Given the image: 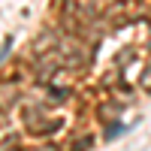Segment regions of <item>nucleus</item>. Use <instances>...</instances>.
Returning <instances> with one entry per match:
<instances>
[{"label":"nucleus","mask_w":151,"mask_h":151,"mask_svg":"<svg viewBox=\"0 0 151 151\" xmlns=\"http://www.w3.org/2000/svg\"><path fill=\"white\" fill-rule=\"evenodd\" d=\"M58 58L60 64H64V70H76V73H85L88 67H91V48H88L82 40H76V36H60L58 42Z\"/></svg>","instance_id":"nucleus-1"},{"label":"nucleus","mask_w":151,"mask_h":151,"mask_svg":"<svg viewBox=\"0 0 151 151\" xmlns=\"http://www.w3.org/2000/svg\"><path fill=\"white\" fill-rule=\"evenodd\" d=\"M18 97H21V91L15 82H6V79L0 82V115H9L18 106Z\"/></svg>","instance_id":"nucleus-2"},{"label":"nucleus","mask_w":151,"mask_h":151,"mask_svg":"<svg viewBox=\"0 0 151 151\" xmlns=\"http://www.w3.org/2000/svg\"><path fill=\"white\" fill-rule=\"evenodd\" d=\"M58 127H60V121H58V118H40L36 124H27L24 130H27L30 136H48V133H55Z\"/></svg>","instance_id":"nucleus-3"},{"label":"nucleus","mask_w":151,"mask_h":151,"mask_svg":"<svg viewBox=\"0 0 151 151\" xmlns=\"http://www.w3.org/2000/svg\"><path fill=\"white\" fill-rule=\"evenodd\" d=\"M121 106L124 103H112V100H106V103H100V109H97V118L103 121V124H109V121H118V115H121Z\"/></svg>","instance_id":"nucleus-4"},{"label":"nucleus","mask_w":151,"mask_h":151,"mask_svg":"<svg viewBox=\"0 0 151 151\" xmlns=\"http://www.w3.org/2000/svg\"><path fill=\"white\" fill-rule=\"evenodd\" d=\"M124 130H130V124H121V118H118V121H109L106 127H103V139H106V142H109V139H118Z\"/></svg>","instance_id":"nucleus-5"},{"label":"nucleus","mask_w":151,"mask_h":151,"mask_svg":"<svg viewBox=\"0 0 151 151\" xmlns=\"http://www.w3.org/2000/svg\"><path fill=\"white\" fill-rule=\"evenodd\" d=\"M70 94H73L70 88H55V85H52V91H48V97H52V103H64V100H67Z\"/></svg>","instance_id":"nucleus-6"},{"label":"nucleus","mask_w":151,"mask_h":151,"mask_svg":"<svg viewBox=\"0 0 151 151\" xmlns=\"http://www.w3.org/2000/svg\"><path fill=\"white\" fill-rule=\"evenodd\" d=\"M115 94L121 97L118 103H133V88H130V85H118V88H115Z\"/></svg>","instance_id":"nucleus-7"},{"label":"nucleus","mask_w":151,"mask_h":151,"mask_svg":"<svg viewBox=\"0 0 151 151\" xmlns=\"http://www.w3.org/2000/svg\"><path fill=\"white\" fill-rule=\"evenodd\" d=\"M91 145H94V136H88V133H85L82 139H76V142H73V151H88Z\"/></svg>","instance_id":"nucleus-8"},{"label":"nucleus","mask_w":151,"mask_h":151,"mask_svg":"<svg viewBox=\"0 0 151 151\" xmlns=\"http://www.w3.org/2000/svg\"><path fill=\"white\" fill-rule=\"evenodd\" d=\"M142 91H151V67L142 73Z\"/></svg>","instance_id":"nucleus-9"},{"label":"nucleus","mask_w":151,"mask_h":151,"mask_svg":"<svg viewBox=\"0 0 151 151\" xmlns=\"http://www.w3.org/2000/svg\"><path fill=\"white\" fill-rule=\"evenodd\" d=\"M30 151H60V148L52 145V142H45V145H36V148H30Z\"/></svg>","instance_id":"nucleus-10"},{"label":"nucleus","mask_w":151,"mask_h":151,"mask_svg":"<svg viewBox=\"0 0 151 151\" xmlns=\"http://www.w3.org/2000/svg\"><path fill=\"white\" fill-rule=\"evenodd\" d=\"M9 48H12V40H9V36H6V42H3V48H0V60H3V58L9 55Z\"/></svg>","instance_id":"nucleus-11"},{"label":"nucleus","mask_w":151,"mask_h":151,"mask_svg":"<svg viewBox=\"0 0 151 151\" xmlns=\"http://www.w3.org/2000/svg\"><path fill=\"white\" fill-rule=\"evenodd\" d=\"M15 151H21V148H15Z\"/></svg>","instance_id":"nucleus-12"}]
</instances>
